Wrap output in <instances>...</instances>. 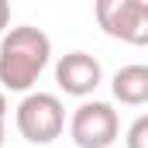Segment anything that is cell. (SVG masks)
I'll return each instance as SVG.
<instances>
[{
  "instance_id": "cell-1",
  "label": "cell",
  "mask_w": 148,
  "mask_h": 148,
  "mask_svg": "<svg viewBox=\"0 0 148 148\" xmlns=\"http://www.w3.org/2000/svg\"><path fill=\"white\" fill-rule=\"evenodd\" d=\"M52 55V41L41 28L21 24L0 38V90L28 93L45 73Z\"/></svg>"
},
{
  "instance_id": "cell-2",
  "label": "cell",
  "mask_w": 148,
  "mask_h": 148,
  "mask_svg": "<svg viewBox=\"0 0 148 148\" xmlns=\"http://www.w3.org/2000/svg\"><path fill=\"white\" fill-rule=\"evenodd\" d=\"M66 127V107L55 93H28L17 103V131L31 145H52Z\"/></svg>"
},
{
  "instance_id": "cell-3",
  "label": "cell",
  "mask_w": 148,
  "mask_h": 148,
  "mask_svg": "<svg viewBox=\"0 0 148 148\" xmlns=\"http://www.w3.org/2000/svg\"><path fill=\"white\" fill-rule=\"evenodd\" d=\"M69 134H73L76 148H110L121 134L117 110L103 100H86L76 107L73 121H69Z\"/></svg>"
},
{
  "instance_id": "cell-4",
  "label": "cell",
  "mask_w": 148,
  "mask_h": 148,
  "mask_svg": "<svg viewBox=\"0 0 148 148\" xmlns=\"http://www.w3.org/2000/svg\"><path fill=\"white\" fill-rule=\"evenodd\" d=\"M97 21L110 38L145 45L148 41V3L145 0H97Z\"/></svg>"
},
{
  "instance_id": "cell-5",
  "label": "cell",
  "mask_w": 148,
  "mask_h": 148,
  "mask_svg": "<svg viewBox=\"0 0 148 148\" xmlns=\"http://www.w3.org/2000/svg\"><path fill=\"white\" fill-rule=\"evenodd\" d=\"M100 79H103L100 62H97L93 55H86V52H69V55H62L59 66H55V83H59V90L69 93V97H90V93L100 86Z\"/></svg>"
},
{
  "instance_id": "cell-6",
  "label": "cell",
  "mask_w": 148,
  "mask_h": 148,
  "mask_svg": "<svg viewBox=\"0 0 148 148\" xmlns=\"http://www.w3.org/2000/svg\"><path fill=\"white\" fill-rule=\"evenodd\" d=\"M110 90H114V100H121V103H127V107H141V103H148V69L138 66V62L117 69Z\"/></svg>"
},
{
  "instance_id": "cell-7",
  "label": "cell",
  "mask_w": 148,
  "mask_h": 148,
  "mask_svg": "<svg viewBox=\"0 0 148 148\" xmlns=\"http://www.w3.org/2000/svg\"><path fill=\"white\" fill-rule=\"evenodd\" d=\"M127 148H148V117L145 114L127 127Z\"/></svg>"
},
{
  "instance_id": "cell-8",
  "label": "cell",
  "mask_w": 148,
  "mask_h": 148,
  "mask_svg": "<svg viewBox=\"0 0 148 148\" xmlns=\"http://www.w3.org/2000/svg\"><path fill=\"white\" fill-rule=\"evenodd\" d=\"M7 24H10V3H7V0H0V35L7 31Z\"/></svg>"
},
{
  "instance_id": "cell-9",
  "label": "cell",
  "mask_w": 148,
  "mask_h": 148,
  "mask_svg": "<svg viewBox=\"0 0 148 148\" xmlns=\"http://www.w3.org/2000/svg\"><path fill=\"white\" fill-rule=\"evenodd\" d=\"M7 117V97H3V90H0V121Z\"/></svg>"
},
{
  "instance_id": "cell-10",
  "label": "cell",
  "mask_w": 148,
  "mask_h": 148,
  "mask_svg": "<svg viewBox=\"0 0 148 148\" xmlns=\"http://www.w3.org/2000/svg\"><path fill=\"white\" fill-rule=\"evenodd\" d=\"M0 148H3V121H0Z\"/></svg>"
}]
</instances>
